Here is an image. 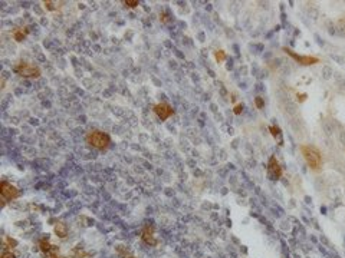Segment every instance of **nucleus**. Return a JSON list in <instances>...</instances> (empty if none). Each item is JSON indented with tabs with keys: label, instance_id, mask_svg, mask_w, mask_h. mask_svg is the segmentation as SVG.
Returning a JSON list of instances; mask_svg holds the SVG:
<instances>
[{
	"label": "nucleus",
	"instance_id": "14",
	"mask_svg": "<svg viewBox=\"0 0 345 258\" xmlns=\"http://www.w3.org/2000/svg\"><path fill=\"white\" fill-rule=\"evenodd\" d=\"M124 4L128 6V7H137V6H138V1H137V0H125Z\"/></svg>",
	"mask_w": 345,
	"mask_h": 258
},
{
	"label": "nucleus",
	"instance_id": "17",
	"mask_svg": "<svg viewBox=\"0 0 345 258\" xmlns=\"http://www.w3.org/2000/svg\"><path fill=\"white\" fill-rule=\"evenodd\" d=\"M255 102H256V106H257L259 109L263 106V100H262V98H260V96H257V98L255 99Z\"/></svg>",
	"mask_w": 345,
	"mask_h": 258
},
{
	"label": "nucleus",
	"instance_id": "19",
	"mask_svg": "<svg viewBox=\"0 0 345 258\" xmlns=\"http://www.w3.org/2000/svg\"><path fill=\"white\" fill-rule=\"evenodd\" d=\"M128 258H134V257H128Z\"/></svg>",
	"mask_w": 345,
	"mask_h": 258
},
{
	"label": "nucleus",
	"instance_id": "8",
	"mask_svg": "<svg viewBox=\"0 0 345 258\" xmlns=\"http://www.w3.org/2000/svg\"><path fill=\"white\" fill-rule=\"evenodd\" d=\"M141 238L147 245H157V239L154 237V227L152 225H145L143 232H141Z\"/></svg>",
	"mask_w": 345,
	"mask_h": 258
},
{
	"label": "nucleus",
	"instance_id": "2",
	"mask_svg": "<svg viewBox=\"0 0 345 258\" xmlns=\"http://www.w3.org/2000/svg\"><path fill=\"white\" fill-rule=\"evenodd\" d=\"M86 142H88L91 146L97 148V149H105V148L111 143V138H109L106 133H104V132H101L98 129H95V131H91V132L86 135Z\"/></svg>",
	"mask_w": 345,
	"mask_h": 258
},
{
	"label": "nucleus",
	"instance_id": "6",
	"mask_svg": "<svg viewBox=\"0 0 345 258\" xmlns=\"http://www.w3.org/2000/svg\"><path fill=\"white\" fill-rule=\"evenodd\" d=\"M154 112H155V115L160 118L161 120H166V119H168V118L174 113V109H172L168 103L161 102V103H157V105L154 106Z\"/></svg>",
	"mask_w": 345,
	"mask_h": 258
},
{
	"label": "nucleus",
	"instance_id": "10",
	"mask_svg": "<svg viewBox=\"0 0 345 258\" xmlns=\"http://www.w3.org/2000/svg\"><path fill=\"white\" fill-rule=\"evenodd\" d=\"M27 33H29V29H27V27H17V29L13 32L15 40H16V42H22V40L26 37Z\"/></svg>",
	"mask_w": 345,
	"mask_h": 258
},
{
	"label": "nucleus",
	"instance_id": "11",
	"mask_svg": "<svg viewBox=\"0 0 345 258\" xmlns=\"http://www.w3.org/2000/svg\"><path fill=\"white\" fill-rule=\"evenodd\" d=\"M4 244H6V247H7V248H10V250L17 247V241H16L15 238H10V237H7V238L4 239Z\"/></svg>",
	"mask_w": 345,
	"mask_h": 258
},
{
	"label": "nucleus",
	"instance_id": "5",
	"mask_svg": "<svg viewBox=\"0 0 345 258\" xmlns=\"http://www.w3.org/2000/svg\"><path fill=\"white\" fill-rule=\"evenodd\" d=\"M0 194H1V196H3L4 199H15V198L19 196L17 188L13 187L12 184H9V182H6V181H3V182L0 184Z\"/></svg>",
	"mask_w": 345,
	"mask_h": 258
},
{
	"label": "nucleus",
	"instance_id": "13",
	"mask_svg": "<svg viewBox=\"0 0 345 258\" xmlns=\"http://www.w3.org/2000/svg\"><path fill=\"white\" fill-rule=\"evenodd\" d=\"M269 131H271V133L276 138V136H280V129L278 128V126H269Z\"/></svg>",
	"mask_w": 345,
	"mask_h": 258
},
{
	"label": "nucleus",
	"instance_id": "1",
	"mask_svg": "<svg viewBox=\"0 0 345 258\" xmlns=\"http://www.w3.org/2000/svg\"><path fill=\"white\" fill-rule=\"evenodd\" d=\"M299 151L305 159V162L308 164V166L312 169V171H318L322 165V155H321V151L314 146V145H300L299 146Z\"/></svg>",
	"mask_w": 345,
	"mask_h": 258
},
{
	"label": "nucleus",
	"instance_id": "3",
	"mask_svg": "<svg viewBox=\"0 0 345 258\" xmlns=\"http://www.w3.org/2000/svg\"><path fill=\"white\" fill-rule=\"evenodd\" d=\"M15 72L19 75V76H23V77H39L40 76V69L38 66H33V65H29L26 62H20L16 68H15Z\"/></svg>",
	"mask_w": 345,
	"mask_h": 258
},
{
	"label": "nucleus",
	"instance_id": "18",
	"mask_svg": "<svg viewBox=\"0 0 345 258\" xmlns=\"http://www.w3.org/2000/svg\"><path fill=\"white\" fill-rule=\"evenodd\" d=\"M49 258H62V257L58 255V254H49Z\"/></svg>",
	"mask_w": 345,
	"mask_h": 258
},
{
	"label": "nucleus",
	"instance_id": "15",
	"mask_svg": "<svg viewBox=\"0 0 345 258\" xmlns=\"http://www.w3.org/2000/svg\"><path fill=\"white\" fill-rule=\"evenodd\" d=\"M242 111H243V105H242V103H237V105L234 106V111H233V112H234L236 115H239V113H242Z\"/></svg>",
	"mask_w": 345,
	"mask_h": 258
},
{
	"label": "nucleus",
	"instance_id": "12",
	"mask_svg": "<svg viewBox=\"0 0 345 258\" xmlns=\"http://www.w3.org/2000/svg\"><path fill=\"white\" fill-rule=\"evenodd\" d=\"M214 57H216V60H217L219 63L224 62V60H226V53H224V50H217V52L214 53Z\"/></svg>",
	"mask_w": 345,
	"mask_h": 258
},
{
	"label": "nucleus",
	"instance_id": "9",
	"mask_svg": "<svg viewBox=\"0 0 345 258\" xmlns=\"http://www.w3.org/2000/svg\"><path fill=\"white\" fill-rule=\"evenodd\" d=\"M53 230H55V234L59 238H66L68 237V225L65 222H56Z\"/></svg>",
	"mask_w": 345,
	"mask_h": 258
},
{
	"label": "nucleus",
	"instance_id": "4",
	"mask_svg": "<svg viewBox=\"0 0 345 258\" xmlns=\"http://www.w3.org/2000/svg\"><path fill=\"white\" fill-rule=\"evenodd\" d=\"M283 52H286V55H289L292 59H295L298 63L303 65V66H311V65H316L319 63V59L316 56H303V55H298L294 50L288 49V47H283Z\"/></svg>",
	"mask_w": 345,
	"mask_h": 258
},
{
	"label": "nucleus",
	"instance_id": "7",
	"mask_svg": "<svg viewBox=\"0 0 345 258\" xmlns=\"http://www.w3.org/2000/svg\"><path fill=\"white\" fill-rule=\"evenodd\" d=\"M268 172H269V176L271 179H279L282 176V166L279 165L278 159L275 156H272L269 159V164H268Z\"/></svg>",
	"mask_w": 345,
	"mask_h": 258
},
{
	"label": "nucleus",
	"instance_id": "16",
	"mask_svg": "<svg viewBox=\"0 0 345 258\" xmlns=\"http://www.w3.org/2000/svg\"><path fill=\"white\" fill-rule=\"evenodd\" d=\"M1 258H16V255L12 252V251H4L1 254Z\"/></svg>",
	"mask_w": 345,
	"mask_h": 258
}]
</instances>
